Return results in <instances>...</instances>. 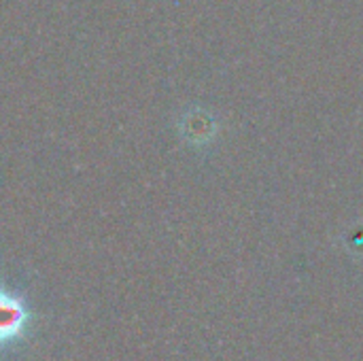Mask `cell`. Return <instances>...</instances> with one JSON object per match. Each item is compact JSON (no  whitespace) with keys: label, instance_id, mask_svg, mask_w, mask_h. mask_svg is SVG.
I'll use <instances>...</instances> for the list:
<instances>
[{"label":"cell","instance_id":"obj_1","mask_svg":"<svg viewBox=\"0 0 363 361\" xmlns=\"http://www.w3.org/2000/svg\"><path fill=\"white\" fill-rule=\"evenodd\" d=\"M30 315L23 302L6 291H0V343H13L21 336Z\"/></svg>","mask_w":363,"mask_h":361}]
</instances>
